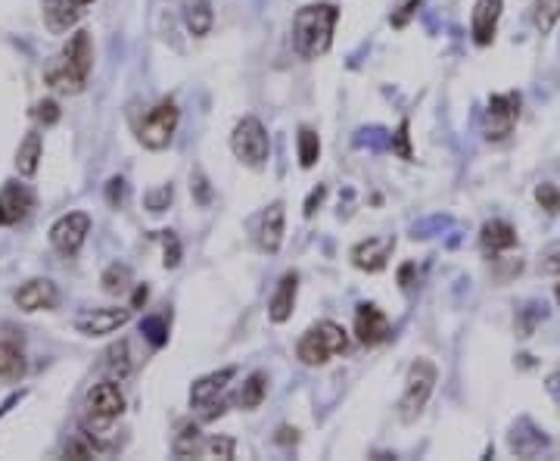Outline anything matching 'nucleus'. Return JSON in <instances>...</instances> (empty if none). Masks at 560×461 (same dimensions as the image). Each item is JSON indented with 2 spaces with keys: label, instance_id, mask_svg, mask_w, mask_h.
I'll return each instance as SVG.
<instances>
[{
  "label": "nucleus",
  "instance_id": "nucleus-1",
  "mask_svg": "<svg viewBox=\"0 0 560 461\" xmlns=\"http://www.w3.org/2000/svg\"><path fill=\"white\" fill-rule=\"evenodd\" d=\"M340 23L336 4H308L293 19V51L303 60H321L333 44V29Z\"/></svg>",
  "mask_w": 560,
  "mask_h": 461
},
{
  "label": "nucleus",
  "instance_id": "nucleus-2",
  "mask_svg": "<svg viewBox=\"0 0 560 461\" xmlns=\"http://www.w3.org/2000/svg\"><path fill=\"white\" fill-rule=\"evenodd\" d=\"M90 69H94V44H90V32L81 29L69 38L66 51L47 66L44 81L60 94H81Z\"/></svg>",
  "mask_w": 560,
  "mask_h": 461
},
{
  "label": "nucleus",
  "instance_id": "nucleus-3",
  "mask_svg": "<svg viewBox=\"0 0 560 461\" xmlns=\"http://www.w3.org/2000/svg\"><path fill=\"white\" fill-rule=\"evenodd\" d=\"M346 349H349L346 327L336 325V321H318V325H312L303 337H299L296 355L303 365L318 368V365H327L336 355H342Z\"/></svg>",
  "mask_w": 560,
  "mask_h": 461
},
{
  "label": "nucleus",
  "instance_id": "nucleus-4",
  "mask_svg": "<svg viewBox=\"0 0 560 461\" xmlns=\"http://www.w3.org/2000/svg\"><path fill=\"white\" fill-rule=\"evenodd\" d=\"M436 365H433L430 359H417L415 365L408 368V377H405V393L402 400H398V418H402L405 424L417 421L420 411H424V405L430 402L433 396V387H436Z\"/></svg>",
  "mask_w": 560,
  "mask_h": 461
},
{
  "label": "nucleus",
  "instance_id": "nucleus-5",
  "mask_svg": "<svg viewBox=\"0 0 560 461\" xmlns=\"http://www.w3.org/2000/svg\"><path fill=\"white\" fill-rule=\"evenodd\" d=\"M230 150H234V156L240 159L243 165H249V169H262L265 159H268V153H271V141H268L265 125L258 122L256 116L240 118L234 135H230Z\"/></svg>",
  "mask_w": 560,
  "mask_h": 461
},
{
  "label": "nucleus",
  "instance_id": "nucleus-6",
  "mask_svg": "<svg viewBox=\"0 0 560 461\" xmlns=\"http://www.w3.org/2000/svg\"><path fill=\"white\" fill-rule=\"evenodd\" d=\"M178 103L172 97L159 100L150 113L144 116V122L137 125V141L146 146V150H165L172 144L174 131H178Z\"/></svg>",
  "mask_w": 560,
  "mask_h": 461
},
{
  "label": "nucleus",
  "instance_id": "nucleus-7",
  "mask_svg": "<svg viewBox=\"0 0 560 461\" xmlns=\"http://www.w3.org/2000/svg\"><path fill=\"white\" fill-rule=\"evenodd\" d=\"M84 411H88V421L94 424H112L118 415L125 411V396L122 390H118V383L112 381H100L94 383V387L88 390V396H84Z\"/></svg>",
  "mask_w": 560,
  "mask_h": 461
},
{
  "label": "nucleus",
  "instance_id": "nucleus-8",
  "mask_svg": "<svg viewBox=\"0 0 560 461\" xmlns=\"http://www.w3.org/2000/svg\"><path fill=\"white\" fill-rule=\"evenodd\" d=\"M88 234H90V215L88 212H69V215H62V219L53 221L51 243H53L56 253L75 256L84 247Z\"/></svg>",
  "mask_w": 560,
  "mask_h": 461
},
{
  "label": "nucleus",
  "instance_id": "nucleus-9",
  "mask_svg": "<svg viewBox=\"0 0 560 461\" xmlns=\"http://www.w3.org/2000/svg\"><path fill=\"white\" fill-rule=\"evenodd\" d=\"M520 118V94H495L486 109V137L504 141Z\"/></svg>",
  "mask_w": 560,
  "mask_h": 461
},
{
  "label": "nucleus",
  "instance_id": "nucleus-10",
  "mask_svg": "<svg viewBox=\"0 0 560 461\" xmlns=\"http://www.w3.org/2000/svg\"><path fill=\"white\" fill-rule=\"evenodd\" d=\"M131 306H118V309H90L81 312L75 318V331L84 334V337H107V334H116L118 327H125L131 321Z\"/></svg>",
  "mask_w": 560,
  "mask_h": 461
},
{
  "label": "nucleus",
  "instance_id": "nucleus-11",
  "mask_svg": "<svg viewBox=\"0 0 560 461\" xmlns=\"http://www.w3.org/2000/svg\"><path fill=\"white\" fill-rule=\"evenodd\" d=\"M32 209H34L32 191L25 184H16V181H6L4 191H0V228L19 225Z\"/></svg>",
  "mask_w": 560,
  "mask_h": 461
},
{
  "label": "nucleus",
  "instance_id": "nucleus-12",
  "mask_svg": "<svg viewBox=\"0 0 560 461\" xmlns=\"http://www.w3.org/2000/svg\"><path fill=\"white\" fill-rule=\"evenodd\" d=\"M355 334L364 346H380L389 337V318L374 303H361L355 312Z\"/></svg>",
  "mask_w": 560,
  "mask_h": 461
},
{
  "label": "nucleus",
  "instance_id": "nucleus-13",
  "mask_svg": "<svg viewBox=\"0 0 560 461\" xmlns=\"http://www.w3.org/2000/svg\"><path fill=\"white\" fill-rule=\"evenodd\" d=\"M392 247H396V237H380V240H377V237H368V240H361L359 247H352V265L361 271L377 275V271L387 268Z\"/></svg>",
  "mask_w": 560,
  "mask_h": 461
},
{
  "label": "nucleus",
  "instance_id": "nucleus-14",
  "mask_svg": "<svg viewBox=\"0 0 560 461\" xmlns=\"http://www.w3.org/2000/svg\"><path fill=\"white\" fill-rule=\"evenodd\" d=\"M501 19V0H476L473 16H471V34L480 47H489L495 41Z\"/></svg>",
  "mask_w": 560,
  "mask_h": 461
},
{
  "label": "nucleus",
  "instance_id": "nucleus-15",
  "mask_svg": "<svg viewBox=\"0 0 560 461\" xmlns=\"http://www.w3.org/2000/svg\"><path fill=\"white\" fill-rule=\"evenodd\" d=\"M56 284L47 278H32L28 284L16 290V306L23 312H41V309H53L56 306Z\"/></svg>",
  "mask_w": 560,
  "mask_h": 461
},
{
  "label": "nucleus",
  "instance_id": "nucleus-16",
  "mask_svg": "<svg viewBox=\"0 0 560 461\" xmlns=\"http://www.w3.org/2000/svg\"><path fill=\"white\" fill-rule=\"evenodd\" d=\"M258 249L268 256H275L284 243V202H271L268 212L258 219V230H256Z\"/></svg>",
  "mask_w": 560,
  "mask_h": 461
},
{
  "label": "nucleus",
  "instance_id": "nucleus-17",
  "mask_svg": "<svg viewBox=\"0 0 560 461\" xmlns=\"http://www.w3.org/2000/svg\"><path fill=\"white\" fill-rule=\"evenodd\" d=\"M296 293H299V275L296 271H286L284 278L277 281V290L268 303V318L275 325H284L293 315V306H296Z\"/></svg>",
  "mask_w": 560,
  "mask_h": 461
},
{
  "label": "nucleus",
  "instance_id": "nucleus-18",
  "mask_svg": "<svg viewBox=\"0 0 560 461\" xmlns=\"http://www.w3.org/2000/svg\"><path fill=\"white\" fill-rule=\"evenodd\" d=\"M234 374H237V368H221V372H212V374L200 377V381L191 387V405L193 409H202V405L219 400L221 390L234 381Z\"/></svg>",
  "mask_w": 560,
  "mask_h": 461
},
{
  "label": "nucleus",
  "instance_id": "nucleus-19",
  "mask_svg": "<svg viewBox=\"0 0 560 461\" xmlns=\"http://www.w3.org/2000/svg\"><path fill=\"white\" fill-rule=\"evenodd\" d=\"M480 247L486 249V253H492V256L504 253V249H514L517 247V230L501 219L486 221L482 230H480Z\"/></svg>",
  "mask_w": 560,
  "mask_h": 461
},
{
  "label": "nucleus",
  "instance_id": "nucleus-20",
  "mask_svg": "<svg viewBox=\"0 0 560 461\" xmlns=\"http://www.w3.org/2000/svg\"><path fill=\"white\" fill-rule=\"evenodd\" d=\"M79 4H72V0H44V23L53 34L69 32L79 23Z\"/></svg>",
  "mask_w": 560,
  "mask_h": 461
},
{
  "label": "nucleus",
  "instance_id": "nucleus-21",
  "mask_svg": "<svg viewBox=\"0 0 560 461\" xmlns=\"http://www.w3.org/2000/svg\"><path fill=\"white\" fill-rule=\"evenodd\" d=\"M265 396H268V374L256 372V374L247 377V383H243L240 390H237L234 405L237 409H243V411H252V409H258V405L265 402Z\"/></svg>",
  "mask_w": 560,
  "mask_h": 461
},
{
  "label": "nucleus",
  "instance_id": "nucleus-22",
  "mask_svg": "<svg viewBox=\"0 0 560 461\" xmlns=\"http://www.w3.org/2000/svg\"><path fill=\"white\" fill-rule=\"evenodd\" d=\"M38 163H41V135H38V131H28L25 141L19 144L16 169H19L23 178H32V174L38 172Z\"/></svg>",
  "mask_w": 560,
  "mask_h": 461
},
{
  "label": "nucleus",
  "instance_id": "nucleus-23",
  "mask_svg": "<svg viewBox=\"0 0 560 461\" xmlns=\"http://www.w3.org/2000/svg\"><path fill=\"white\" fill-rule=\"evenodd\" d=\"M23 374H25L23 346L10 343V340H0V377L4 381H19Z\"/></svg>",
  "mask_w": 560,
  "mask_h": 461
},
{
  "label": "nucleus",
  "instance_id": "nucleus-24",
  "mask_svg": "<svg viewBox=\"0 0 560 461\" xmlns=\"http://www.w3.org/2000/svg\"><path fill=\"white\" fill-rule=\"evenodd\" d=\"M184 19H187V29H191L196 38L209 34V29H212V6H209V0H191L184 10Z\"/></svg>",
  "mask_w": 560,
  "mask_h": 461
},
{
  "label": "nucleus",
  "instance_id": "nucleus-25",
  "mask_svg": "<svg viewBox=\"0 0 560 461\" xmlns=\"http://www.w3.org/2000/svg\"><path fill=\"white\" fill-rule=\"evenodd\" d=\"M202 449V433L196 424H181V430H178V437H174V443H172V452L178 458H191L196 456V452Z\"/></svg>",
  "mask_w": 560,
  "mask_h": 461
},
{
  "label": "nucleus",
  "instance_id": "nucleus-26",
  "mask_svg": "<svg viewBox=\"0 0 560 461\" xmlns=\"http://www.w3.org/2000/svg\"><path fill=\"white\" fill-rule=\"evenodd\" d=\"M560 19V0H536L532 6V23L542 34H548Z\"/></svg>",
  "mask_w": 560,
  "mask_h": 461
},
{
  "label": "nucleus",
  "instance_id": "nucleus-27",
  "mask_svg": "<svg viewBox=\"0 0 560 461\" xmlns=\"http://www.w3.org/2000/svg\"><path fill=\"white\" fill-rule=\"evenodd\" d=\"M107 372H109L112 381H122V377H128L131 359H128V343H125V340H118V343L109 346V353H107Z\"/></svg>",
  "mask_w": 560,
  "mask_h": 461
},
{
  "label": "nucleus",
  "instance_id": "nucleus-28",
  "mask_svg": "<svg viewBox=\"0 0 560 461\" xmlns=\"http://www.w3.org/2000/svg\"><path fill=\"white\" fill-rule=\"evenodd\" d=\"M318 156H321L318 135H314L312 128H303L299 131V163H303V169H312V165L318 163Z\"/></svg>",
  "mask_w": 560,
  "mask_h": 461
},
{
  "label": "nucleus",
  "instance_id": "nucleus-29",
  "mask_svg": "<svg viewBox=\"0 0 560 461\" xmlns=\"http://www.w3.org/2000/svg\"><path fill=\"white\" fill-rule=\"evenodd\" d=\"M100 284H103V290H107V293H125V290H128V284H131L128 265H118V262L109 265V268L103 271Z\"/></svg>",
  "mask_w": 560,
  "mask_h": 461
},
{
  "label": "nucleus",
  "instance_id": "nucleus-30",
  "mask_svg": "<svg viewBox=\"0 0 560 461\" xmlns=\"http://www.w3.org/2000/svg\"><path fill=\"white\" fill-rule=\"evenodd\" d=\"M234 449H237V443L230 437H212V439H206V443H202V452H206V458L228 461V458H234Z\"/></svg>",
  "mask_w": 560,
  "mask_h": 461
},
{
  "label": "nucleus",
  "instance_id": "nucleus-31",
  "mask_svg": "<svg viewBox=\"0 0 560 461\" xmlns=\"http://www.w3.org/2000/svg\"><path fill=\"white\" fill-rule=\"evenodd\" d=\"M140 334H146V340H150L153 346H163L165 340H168L165 318H144V321H140Z\"/></svg>",
  "mask_w": 560,
  "mask_h": 461
},
{
  "label": "nucleus",
  "instance_id": "nucleus-32",
  "mask_svg": "<svg viewBox=\"0 0 560 461\" xmlns=\"http://www.w3.org/2000/svg\"><path fill=\"white\" fill-rule=\"evenodd\" d=\"M536 200L542 202L545 212H551V215L560 212V191L555 184H538L536 187Z\"/></svg>",
  "mask_w": 560,
  "mask_h": 461
},
{
  "label": "nucleus",
  "instance_id": "nucleus-33",
  "mask_svg": "<svg viewBox=\"0 0 560 461\" xmlns=\"http://www.w3.org/2000/svg\"><path fill=\"white\" fill-rule=\"evenodd\" d=\"M411 135H408V118H402V125H398V131H396V141H392V153H398L402 159H415V150H411Z\"/></svg>",
  "mask_w": 560,
  "mask_h": 461
},
{
  "label": "nucleus",
  "instance_id": "nucleus-34",
  "mask_svg": "<svg viewBox=\"0 0 560 461\" xmlns=\"http://www.w3.org/2000/svg\"><path fill=\"white\" fill-rule=\"evenodd\" d=\"M538 271H542V275H560V240L551 243V247L542 253V259H538Z\"/></svg>",
  "mask_w": 560,
  "mask_h": 461
},
{
  "label": "nucleus",
  "instance_id": "nucleus-35",
  "mask_svg": "<svg viewBox=\"0 0 560 461\" xmlns=\"http://www.w3.org/2000/svg\"><path fill=\"white\" fill-rule=\"evenodd\" d=\"M34 118H38L44 128H51V125L60 122V107H56V100H41L38 107H34Z\"/></svg>",
  "mask_w": 560,
  "mask_h": 461
},
{
  "label": "nucleus",
  "instance_id": "nucleus-36",
  "mask_svg": "<svg viewBox=\"0 0 560 461\" xmlns=\"http://www.w3.org/2000/svg\"><path fill=\"white\" fill-rule=\"evenodd\" d=\"M163 247H165V259H163L165 268H174L181 262V243L172 230H163Z\"/></svg>",
  "mask_w": 560,
  "mask_h": 461
},
{
  "label": "nucleus",
  "instance_id": "nucleus-37",
  "mask_svg": "<svg viewBox=\"0 0 560 461\" xmlns=\"http://www.w3.org/2000/svg\"><path fill=\"white\" fill-rule=\"evenodd\" d=\"M168 202H172V187H159V191L146 193V209L150 212H163V209H168Z\"/></svg>",
  "mask_w": 560,
  "mask_h": 461
},
{
  "label": "nucleus",
  "instance_id": "nucleus-38",
  "mask_svg": "<svg viewBox=\"0 0 560 461\" xmlns=\"http://www.w3.org/2000/svg\"><path fill=\"white\" fill-rule=\"evenodd\" d=\"M125 178H109V184H107V200H109V206H122L125 202Z\"/></svg>",
  "mask_w": 560,
  "mask_h": 461
},
{
  "label": "nucleus",
  "instance_id": "nucleus-39",
  "mask_svg": "<svg viewBox=\"0 0 560 461\" xmlns=\"http://www.w3.org/2000/svg\"><path fill=\"white\" fill-rule=\"evenodd\" d=\"M420 6H424V4H420V0H408V4H405L402 10H398L396 16H392V25H396V29H405V23H408V19L415 16Z\"/></svg>",
  "mask_w": 560,
  "mask_h": 461
},
{
  "label": "nucleus",
  "instance_id": "nucleus-40",
  "mask_svg": "<svg viewBox=\"0 0 560 461\" xmlns=\"http://www.w3.org/2000/svg\"><path fill=\"white\" fill-rule=\"evenodd\" d=\"M321 200H324V187H314V191H312V197L305 200V215H308V219H312V215H314V209L321 206Z\"/></svg>",
  "mask_w": 560,
  "mask_h": 461
},
{
  "label": "nucleus",
  "instance_id": "nucleus-41",
  "mask_svg": "<svg viewBox=\"0 0 560 461\" xmlns=\"http://www.w3.org/2000/svg\"><path fill=\"white\" fill-rule=\"evenodd\" d=\"M146 296H150V290H146V287H137V290H135V299H131V309H140V306L146 303Z\"/></svg>",
  "mask_w": 560,
  "mask_h": 461
},
{
  "label": "nucleus",
  "instance_id": "nucleus-42",
  "mask_svg": "<svg viewBox=\"0 0 560 461\" xmlns=\"http://www.w3.org/2000/svg\"><path fill=\"white\" fill-rule=\"evenodd\" d=\"M277 439H280V443H290V439H293V443H296L299 437H296V430H290V428H280V437H277Z\"/></svg>",
  "mask_w": 560,
  "mask_h": 461
},
{
  "label": "nucleus",
  "instance_id": "nucleus-43",
  "mask_svg": "<svg viewBox=\"0 0 560 461\" xmlns=\"http://www.w3.org/2000/svg\"><path fill=\"white\" fill-rule=\"evenodd\" d=\"M398 281H402V287H405V290L411 287V265H405L402 275H398Z\"/></svg>",
  "mask_w": 560,
  "mask_h": 461
},
{
  "label": "nucleus",
  "instance_id": "nucleus-44",
  "mask_svg": "<svg viewBox=\"0 0 560 461\" xmlns=\"http://www.w3.org/2000/svg\"><path fill=\"white\" fill-rule=\"evenodd\" d=\"M72 4H79V6H88V4H94V0H72Z\"/></svg>",
  "mask_w": 560,
  "mask_h": 461
},
{
  "label": "nucleus",
  "instance_id": "nucleus-45",
  "mask_svg": "<svg viewBox=\"0 0 560 461\" xmlns=\"http://www.w3.org/2000/svg\"><path fill=\"white\" fill-rule=\"evenodd\" d=\"M555 296H557V303H560V284H557V290H555Z\"/></svg>",
  "mask_w": 560,
  "mask_h": 461
}]
</instances>
